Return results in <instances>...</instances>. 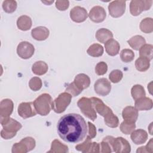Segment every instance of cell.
<instances>
[{"label": "cell", "instance_id": "8d00e7d4", "mask_svg": "<svg viewBox=\"0 0 153 153\" xmlns=\"http://www.w3.org/2000/svg\"><path fill=\"white\" fill-rule=\"evenodd\" d=\"M91 142H91V139H90V138H89L87 136L85 140L83 143H82L81 144H79V145H77L75 146V149H76V150L79 151H81L82 152L87 153L88 152V150H89L90 147L91 146Z\"/></svg>", "mask_w": 153, "mask_h": 153}, {"label": "cell", "instance_id": "f35d334b", "mask_svg": "<svg viewBox=\"0 0 153 153\" xmlns=\"http://www.w3.org/2000/svg\"><path fill=\"white\" fill-rule=\"evenodd\" d=\"M112 151L111 145L106 137H104L100 143V152L103 153H110Z\"/></svg>", "mask_w": 153, "mask_h": 153}, {"label": "cell", "instance_id": "6da1fadb", "mask_svg": "<svg viewBox=\"0 0 153 153\" xmlns=\"http://www.w3.org/2000/svg\"><path fill=\"white\" fill-rule=\"evenodd\" d=\"M59 136L64 141L76 143L87 136L88 128L84 118L79 114L71 113L62 116L57 124Z\"/></svg>", "mask_w": 153, "mask_h": 153}, {"label": "cell", "instance_id": "5b68a950", "mask_svg": "<svg viewBox=\"0 0 153 153\" xmlns=\"http://www.w3.org/2000/svg\"><path fill=\"white\" fill-rule=\"evenodd\" d=\"M107 139L109 141L112 151L117 153H128L131 151V146L128 142L122 137L114 138L108 136Z\"/></svg>", "mask_w": 153, "mask_h": 153}, {"label": "cell", "instance_id": "b9f144b4", "mask_svg": "<svg viewBox=\"0 0 153 153\" xmlns=\"http://www.w3.org/2000/svg\"><path fill=\"white\" fill-rule=\"evenodd\" d=\"M21 140L26 145L29 151L32 150L35 146V140L33 138L31 137H26L22 139Z\"/></svg>", "mask_w": 153, "mask_h": 153}, {"label": "cell", "instance_id": "30bf717a", "mask_svg": "<svg viewBox=\"0 0 153 153\" xmlns=\"http://www.w3.org/2000/svg\"><path fill=\"white\" fill-rule=\"evenodd\" d=\"M95 92L99 96H107L111 90V85L110 82L105 78H102L97 79L94 85Z\"/></svg>", "mask_w": 153, "mask_h": 153}, {"label": "cell", "instance_id": "d6a6232c", "mask_svg": "<svg viewBox=\"0 0 153 153\" xmlns=\"http://www.w3.org/2000/svg\"><path fill=\"white\" fill-rule=\"evenodd\" d=\"M17 6V2L14 0H6L2 3V8L7 13H12L15 11Z\"/></svg>", "mask_w": 153, "mask_h": 153}, {"label": "cell", "instance_id": "277c9868", "mask_svg": "<svg viewBox=\"0 0 153 153\" xmlns=\"http://www.w3.org/2000/svg\"><path fill=\"white\" fill-rule=\"evenodd\" d=\"M77 105L81 112L88 118L94 121L97 118L96 111L90 98L83 97L79 99L77 102Z\"/></svg>", "mask_w": 153, "mask_h": 153}, {"label": "cell", "instance_id": "52a82bcc", "mask_svg": "<svg viewBox=\"0 0 153 153\" xmlns=\"http://www.w3.org/2000/svg\"><path fill=\"white\" fill-rule=\"evenodd\" d=\"M152 1L132 0L130 4V13L133 16L139 15L143 11L148 10L152 5Z\"/></svg>", "mask_w": 153, "mask_h": 153}, {"label": "cell", "instance_id": "83f0119b", "mask_svg": "<svg viewBox=\"0 0 153 153\" xmlns=\"http://www.w3.org/2000/svg\"><path fill=\"white\" fill-rule=\"evenodd\" d=\"M140 29L142 32L149 33L153 31V20L152 18L147 17L143 19L140 23Z\"/></svg>", "mask_w": 153, "mask_h": 153}, {"label": "cell", "instance_id": "7bdbcfd3", "mask_svg": "<svg viewBox=\"0 0 153 153\" xmlns=\"http://www.w3.org/2000/svg\"><path fill=\"white\" fill-rule=\"evenodd\" d=\"M56 7L60 11H65L69 6V1H56Z\"/></svg>", "mask_w": 153, "mask_h": 153}, {"label": "cell", "instance_id": "7402d4cb", "mask_svg": "<svg viewBox=\"0 0 153 153\" xmlns=\"http://www.w3.org/2000/svg\"><path fill=\"white\" fill-rule=\"evenodd\" d=\"M96 38L100 43H105L113 37V33L111 31L106 28H101L97 30Z\"/></svg>", "mask_w": 153, "mask_h": 153}, {"label": "cell", "instance_id": "9c48e42d", "mask_svg": "<svg viewBox=\"0 0 153 153\" xmlns=\"http://www.w3.org/2000/svg\"><path fill=\"white\" fill-rule=\"evenodd\" d=\"M34 52L33 45L27 41H22L17 45V53L22 59H28L30 58L33 55Z\"/></svg>", "mask_w": 153, "mask_h": 153}, {"label": "cell", "instance_id": "44dd1931", "mask_svg": "<svg viewBox=\"0 0 153 153\" xmlns=\"http://www.w3.org/2000/svg\"><path fill=\"white\" fill-rule=\"evenodd\" d=\"M32 25V19L30 17L23 15L19 17L17 20V27L23 31H26L30 29Z\"/></svg>", "mask_w": 153, "mask_h": 153}, {"label": "cell", "instance_id": "ffe728a7", "mask_svg": "<svg viewBox=\"0 0 153 153\" xmlns=\"http://www.w3.org/2000/svg\"><path fill=\"white\" fill-rule=\"evenodd\" d=\"M105 48L108 54L114 56L118 54L120 45L118 41L112 38L105 43Z\"/></svg>", "mask_w": 153, "mask_h": 153}, {"label": "cell", "instance_id": "484cf974", "mask_svg": "<svg viewBox=\"0 0 153 153\" xmlns=\"http://www.w3.org/2000/svg\"><path fill=\"white\" fill-rule=\"evenodd\" d=\"M87 53L88 55L92 57H100L103 53V48L100 44L95 43L89 47L87 50Z\"/></svg>", "mask_w": 153, "mask_h": 153}, {"label": "cell", "instance_id": "ac0fdd59", "mask_svg": "<svg viewBox=\"0 0 153 153\" xmlns=\"http://www.w3.org/2000/svg\"><path fill=\"white\" fill-rule=\"evenodd\" d=\"M49 30L44 26H38L33 29L31 31V35L37 41L45 40L49 36Z\"/></svg>", "mask_w": 153, "mask_h": 153}, {"label": "cell", "instance_id": "5bb4252c", "mask_svg": "<svg viewBox=\"0 0 153 153\" xmlns=\"http://www.w3.org/2000/svg\"><path fill=\"white\" fill-rule=\"evenodd\" d=\"M122 117L124 121L129 123H135L138 117V111L135 107L126 106L123 110Z\"/></svg>", "mask_w": 153, "mask_h": 153}, {"label": "cell", "instance_id": "d4e9b609", "mask_svg": "<svg viewBox=\"0 0 153 153\" xmlns=\"http://www.w3.org/2000/svg\"><path fill=\"white\" fill-rule=\"evenodd\" d=\"M150 66V60L143 57H139L135 61V67L140 72H145Z\"/></svg>", "mask_w": 153, "mask_h": 153}, {"label": "cell", "instance_id": "e0dca14e", "mask_svg": "<svg viewBox=\"0 0 153 153\" xmlns=\"http://www.w3.org/2000/svg\"><path fill=\"white\" fill-rule=\"evenodd\" d=\"M130 134V138L136 145L143 144L148 139V133L143 129L134 130Z\"/></svg>", "mask_w": 153, "mask_h": 153}, {"label": "cell", "instance_id": "3957f363", "mask_svg": "<svg viewBox=\"0 0 153 153\" xmlns=\"http://www.w3.org/2000/svg\"><path fill=\"white\" fill-rule=\"evenodd\" d=\"M34 108L38 114L41 116L47 115L52 109L53 100L48 93L39 95L33 102Z\"/></svg>", "mask_w": 153, "mask_h": 153}, {"label": "cell", "instance_id": "1f68e13d", "mask_svg": "<svg viewBox=\"0 0 153 153\" xmlns=\"http://www.w3.org/2000/svg\"><path fill=\"white\" fill-rule=\"evenodd\" d=\"M120 57L123 62L128 63L134 59V53L131 50L125 48L121 51Z\"/></svg>", "mask_w": 153, "mask_h": 153}, {"label": "cell", "instance_id": "9a60e30c", "mask_svg": "<svg viewBox=\"0 0 153 153\" xmlns=\"http://www.w3.org/2000/svg\"><path fill=\"white\" fill-rule=\"evenodd\" d=\"M14 108L13 101L9 99L1 100L0 103V116L1 118L9 117L12 114Z\"/></svg>", "mask_w": 153, "mask_h": 153}, {"label": "cell", "instance_id": "cb8c5ba5", "mask_svg": "<svg viewBox=\"0 0 153 153\" xmlns=\"http://www.w3.org/2000/svg\"><path fill=\"white\" fill-rule=\"evenodd\" d=\"M128 45L134 50H139L146 43L145 38L141 35H135L127 41Z\"/></svg>", "mask_w": 153, "mask_h": 153}, {"label": "cell", "instance_id": "d590c367", "mask_svg": "<svg viewBox=\"0 0 153 153\" xmlns=\"http://www.w3.org/2000/svg\"><path fill=\"white\" fill-rule=\"evenodd\" d=\"M13 153H26L29 151L26 145L22 140L19 143H16L12 147Z\"/></svg>", "mask_w": 153, "mask_h": 153}, {"label": "cell", "instance_id": "4316f807", "mask_svg": "<svg viewBox=\"0 0 153 153\" xmlns=\"http://www.w3.org/2000/svg\"><path fill=\"white\" fill-rule=\"evenodd\" d=\"M68 147L67 145L62 144L59 140H54L51 145V149L48 152H68Z\"/></svg>", "mask_w": 153, "mask_h": 153}, {"label": "cell", "instance_id": "74e56055", "mask_svg": "<svg viewBox=\"0 0 153 153\" xmlns=\"http://www.w3.org/2000/svg\"><path fill=\"white\" fill-rule=\"evenodd\" d=\"M123 74L118 69L113 70L109 75V78L110 81L113 83H117L120 82L123 78Z\"/></svg>", "mask_w": 153, "mask_h": 153}, {"label": "cell", "instance_id": "4fadbf2b", "mask_svg": "<svg viewBox=\"0 0 153 153\" xmlns=\"http://www.w3.org/2000/svg\"><path fill=\"white\" fill-rule=\"evenodd\" d=\"M88 17L87 10L80 6L74 7L70 11V17L72 21L76 23L84 22Z\"/></svg>", "mask_w": 153, "mask_h": 153}, {"label": "cell", "instance_id": "8992f818", "mask_svg": "<svg viewBox=\"0 0 153 153\" xmlns=\"http://www.w3.org/2000/svg\"><path fill=\"white\" fill-rule=\"evenodd\" d=\"M71 99L72 96L69 93L67 92L60 93L58 97L53 101L52 109L56 113H62L70 104Z\"/></svg>", "mask_w": 153, "mask_h": 153}, {"label": "cell", "instance_id": "60d3db41", "mask_svg": "<svg viewBox=\"0 0 153 153\" xmlns=\"http://www.w3.org/2000/svg\"><path fill=\"white\" fill-rule=\"evenodd\" d=\"M66 92L69 93L72 96H76L79 95L82 91L79 90L72 82L68 85L66 88Z\"/></svg>", "mask_w": 153, "mask_h": 153}, {"label": "cell", "instance_id": "f546056e", "mask_svg": "<svg viewBox=\"0 0 153 153\" xmlns=\"http://www.w3.org/2000/svg\"><path fill=\"white\" fill-rule=\"evenodd\" d=\"M131 94L134 100H136L142 97H145L146 93L143 87L139 84L134 85L131 90Z\"/></svg>", "mask_w": 153, "mask_h": 153}, {"label": "cell", "instance_id": "4dcf8cb0", "mask_svg": "<svg viewBox=\"0 0 153 153\" xmlns=\"http://www.w3.org/2000/svg\"><path fill=\"white\" fill-rule=\"evenodd\" d=\"M153 46L151 44H144L139 49L140 57L148 58L150 60L152 59Z\"/></svg>", "mask_w": 153, "mask_h": 153}, {"label": "cell", "instance_id": "8fae6325", "mask_svg": "<svg viewBox=\"0 0 153 153\" xmlns=\"http://www.w3.org/2000/svg\"><path fill=\"white\" fill-rule=\"evenodd\" d=\"M19 115L23 118L26 119L36 115V111L32 102H22L19 104L17 109Z\"/></svg>", "mask_w": 153, "mask_h": 153}, {"label": "cell", "instance_id": "836d02e7", "mask_svg": "<svg viewBox=\"0 0 153 153\" xmlns=\"http://www.w3.org/2000/svg\"><path fill=\"white\" fill-rule=\"evenodd\" d=\"M136 128L135 123H129L123 121L120 125V130L125 134H130Z\"/></svg>", "mask_w": 153, "mask_h": 153}, {"label": "cell", "instance_id": "e575fe53", "mask_svg": "<svg viewBox=\"0 0 153 153\" xmlns=\"http://www.w3.org/2000/svg\"><path fill=\"white\" fill-rule=\"evenodd\" d=\"M42 83L41 79L39 77L36 76L32 78L29 82V86L30 88L34 91L40 90L42 87Z\"/></svg>", "mask_w": 153, "mask_h": 153}, {"label": "cell", "instance_id": "f6af8a7d", "mask_svg": "<svg viewBox=\"0 0 153 153\" xmlns=\"http://www.w3.org/2000/svg\"><path fill=\"white\" fill-rule=\"evenodd\" d=\"M88 152H100V143L97 142H91V146Z\"/></svg>", "mask_w": 153, "mask_h": 153}, {"label": "cell", "instance_id": "d6986e66", "mask_svg": "<svg viewBox=\"0 0 153 153\" xmlns=\"http://www.w3.org/2000/svg\"><path fill=\"white\" fill-rule=\"evenodd\" d=\"M153 102L151 99L143 97L135 100L134 107L137 111H149L152 108Z\"/></svg>", "mask_w": 153, "mask_h": 153}, {"label": "cell", "instance_id": "ba28073f", "mask_svg": "<svg viewBox=\"0 0 153 153\" xmlns=\"http://www.w3.org/2000/svg\"><path fill=\"white\" fill-rule=\"evenodd\" d=\"M126 1H114L108 5L109 14L114 18H118L123 15L126 11Z\"/></svg>", "mask_w": 153, "mask_h": 153}, {"label": "cell", "instance_id": "ab89813d", "mask_svg": "<svg viewBox=\"0 0 153 153\" xmlns=\"http://www.w3.org/2000/svg\"><path fill=\"white\" fill-rule=\"evenodd\" d=\"M108 71V65L104 62H100L97 63L95 67V72L97 75H103Z\"/></svg>", "mask_w": 153, "mask_h": 153}, {"label": "cell", "instance_id": "603a6c76", "mask_svg": "<svg viewBox=\"0 0 153 153\" xmlns=\"http://www.w3.org/2000/svg\"><path fill=\"white\" fill-rule=\"evenodd\" d=\"M48 69V65L44 61H37L33 63L32 67L33 73L37 75H42L45 74Z\"/></svg>", "mask_w": 153, "mask_h": 153}, {"label": "cell", "instance_id": "f1b7e54d", "mask_svg": "<svg viewBox=\"0 0 153 153\" xmlns=\"http://www.w3.org/2000/svg\"><path fill=\"white\" fill-rule=\"evenodd\" d=\"M105 124L111 128H116L119 125L118 118L112 111L104 117Z\"/></svg>", "mask_w": 153, "mask_h": 153}, {"label": "cell", "instance_id": "2e32d148", "mask_svg": "<svg viewBox=\"0 0 153 153\" xmlns=\"http://www.w3.org/2000/svg\"><path fill=\"white\" fill-rule=\"evenodd\" d=\"M75 85L81 91L87 88L90 84L89 76L85 74H79L75 76L73 81Z\"/></svg>", "mask_w": 153, "mask_h": 153}, {"label": "cell", "instance_id": "ee69618b", "mask_svg": "<svg viewBox=\"0 0 153 153\" xmlns=\"http://www.w3.org/2000/svg\"><path fill=\"white\" fill-rule=\"evenodd\" d=\"M88 128L87 136L92 139L96 136V128L94 125L90 122H88Z\"/></svg>", "mask_w": 153, "mask_h": 153}, {"label": "cell", "instance_id": "bcb514c9", "mask_svg": "<svg viewBox=\"0 0 153 153\" xmlns=\"http://www.w3.org/2000/svg\"><path fill=\"white\" fill-rule=\"evenodd\" d=\"M152 138H151L149 140V142L148 143V144L145 146V149L146 152H150L152 153L153 152L152 150Z\"/></svg>", "mask_w": 153, "mask_h": 153}, {"label": "cell", "instance_id": "7dc6e473", "mask_svg": "<svg viewBox=\"0 0 153 153\" xmlns=\"http://www.w3.org/2000/svg\"><path fill=\"white\" fill-rule=\"evenodd\" d=\"M54 1H42V2H43V3H45V4H48V5H50L51 3H53Z\"/></svg>", "mask_w": 153, "mask_h": 153}, {"label": "cell", "instance_id": "7a4b0ae2", "mask_svg": "<svg viewBox=\"0 0 153 153\" xmlns=\"http://www.w3.org/2000/svg\"><path fill=\"white\" fill-rule=\"evenodd\" d=\"M1 124L3 127L1 136L4 139H10L14 137L22 127L19 122L10 117L1 118Z\"/></svg>", "mask_w": 153, "mask_h": 153}, {"label": "cell", "instance_id": "7c38bea8", "mask_svg": "<svg viewBox=\"0 0 153 153\" xmlns=\"http://www.w3.org/2000/svg\"><path fill=\"white\" fill-rule=\"evenodd\" d=\"M90 19L94 23H101L103 22L106 17L105 9L101 6L93 7L88 14Z\"/></svg>", "mask_w": 153, "mask_h": 153}]
</instances>
